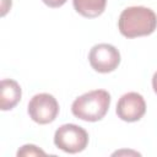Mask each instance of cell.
I'll return each instance as SVG.
<instances>
[{"instance_id": "cell-4", "label": "cell", "mask_w": 157, "mask_h": 157, "mask_svg": "<svg viewBox=\"0 0 157 157\" xmlns=\"http://www.w3.org/2000/svg\"><path fill=\"white\" fill-rule=\"evenodd\" d=\"M27 110L33 121L44 125L55 120L59 113V104L54 96L49 93H39L32 97Z\"/></svg>"}, {"instance_id": "cell-3", "label": "cell", "mask_w": 157, "mask_h": 157, "mask_svg": "<svg viewBox=\"0 0 157 157\" xmlns=\"http://www.w3.org/2000/svg\"><path fill=\"white\" fill-rule=\"evenodd\" d=\"M54 144L64 152L77 153L86 148L88 144V134L78 125L64 124L55 131Z\"/></svg>"}, {"instance_id": "cell-5", "label": "cell", "mask_w": 157, "mask_h": 157, "mask_svg": "<svg viewBox=\"0 0 157 157\" xmlns=\"http://www.w3.org/2000/svg\"><path fill=\"white\" fill-rule=\"evenodd\" d=\"M88 60L92 66L98 72L107 74L114 71L120 63V53L112 44L101 43L96 44L88 54Z\"/></svg>"}, {"instance_id": "cell-2", "label": "cell", "mask_w": 157, "mask_h": 157, "mask_svg": "<svg viewBox=\"0 0 157 157\" xmlns=\"http://www.w3.org/2000/svg\"><path fill=\"white\" fill-rule=\"evenodd\" d=\"M110 105V94L104 90L90 91L77 97L72 105V114L85 121H98L107 114Z\"/></svg>"}, {"instance_id": "cell-10", "label": "cell", "mask_w": 157, "mask_h": 157, "mask_svg": "<svg viewBox=\"0 0 157 157\" xmlns=\"http://www.w3.org/2000/svg\"><path fill=\"white\" fill-rule=\"evenodd\" d=\"M47 6H49V7H60V6H63L65 2H66V0H42Z\"/></svg>"}, {"instance_id": "cell-9", "label": "cell", "mask_w": 157, "mask_h": 157, "mask_svg": "<svg viewBox=\"0 0 157 157\" xmlns=\"http://www.w3.org/2000/svg\"><path fill=\"white\" fill-rule=\"evenodd\" d=\"M39 155L44 156L45 152H44L43 150L38 148V147L34 146V145H25V146H22V147L17 151V156H18V157H20V156H39Z\"/></svg>"}, {"instance_id": "cell-6", "label": "cell", "mask_w": 157, "mask_h": 157, "mask_svg": "<svg viewBox=\"0 0 157 157\" xmlns=\"http://www.w3.org/2000/svg\"><path fill=\"white\" fill-rule=\"evenodd\" d=\"M146 113V103L144 97L136 92L123 94L117 103V114L124 121H137Z\"/></svg>"}, {"instance_id": "cell-1", "label": "cell", "mask_w": 157, "mask_h": 157, "mask_svg": "<svg viewBox=\"0 0 157 157\" xmlns=\"http://www.w3.org/2000/svg\"><path fill=\"white\" fill-rule=\"evenodd\" d=\"M118 27L120 33L126 38L148 36L157 28V16L148 7H126L119 16Z\"/></svg>"}, {"instance_id": "cell-7", "label": "cell", "mask_w": 157, "mask_h": 157, "mask_svg": "<svg viewBox=\"0 0 157 157\" xmlns=\"http://www.w3.org/2000/svg\"><path fill=\"white\" fill-rule=\"evenodd\" d=\"M22 91L15 80L5 78L1 81L0 88V108L1 110H10L20 102Z\"/></svg>"}, {"instance_id": "cell-11", "label": "cell", "mask_w": 157, "mask_h": 157, "mask_svg": "<svg viewBox=\"0 0 157 157\" xmlns=\"http://www.w3.org/2000/svg\"><path fill=\"white\" fill-rule=\"evenodd\" d=\"M152 87H153V91L157 93V71L155 72V75L152 77Z\"/></svg>"}, {"instance_id": "cell-8", "label": "cell", "mask_w": 157, "mask_h": 157, "mask_svg": "<svg viewBox=\"0 0 157 157\" xmlns=\"http://www.w3.org/2000/svg\"><path fill=\"white\" fill-rule=\"evenodd\" d=\"M75 10L83 17H97L103 13L107 0H72Z\"/></svg>"}]
</instances>
